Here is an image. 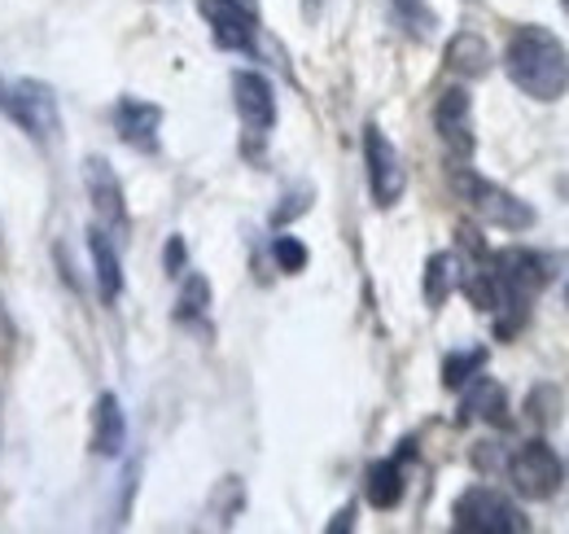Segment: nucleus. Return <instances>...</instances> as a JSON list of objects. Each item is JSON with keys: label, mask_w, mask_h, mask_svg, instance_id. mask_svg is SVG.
<instances>
[{"label": "nucleus", "mask_w": 569, "mask_h": 534, "mask_svg": "<svg viewBox=\"0 0 569 534\" xmlns=\"http://www.w3.org/2000/svg\"><path fill=\"white\" fill-rule=\"evenodd\" d=\"M272 259H277L281 271H302L307 267V246L298 237H277L272 241Z\"/></svg>", "instance_id": "22"}, {"label": "nucleus", "mask_w": 569, "mask_h": 534, "mask_svg": "<svg viewBox=\"0 0 569 534\" xmlns=\"http://www.w3.org/2000/svg\"><path fill=\"white\" fill-rule=\"evenodd\" d=\"M363 495L372 508H395L403 500V468L399 461H377L363 473Z\"/></svg>", "instance_id": "17"}, {"label": "nucleus", "mask_w": 569, "mask_h": 534, "mask_svg": "<svg viewBox=\"0 0 569 534\" xmlns=\"http://www.w3.org/2000/svg\"><path fill=\"white\" fill-rule=\"evenodd\" d=\"M13 83V110L9 123H18L31 140H53L62 132V115H58V92L40 79H9Z\"/></svg>", "instance_id": "6"}, {"label": "nucleus", "mask_w": 569, "mask_h": 534, "mask_svg": "<svg viewBox=\"0 0 569 534\" xmlns=\"http://www.w3.org/2000/svg\"><path fill=\"white\" fill-rule=\"evenodd\" d=\"M198 9H202L219 49H232V53H250L254 49L259 0H198Z\"/></svg>", "instance_id": "8"}, {"label": "nucleus", "mask_w": 569, "mask_h": 534, "mask_svg": "<svg viewBox=\"0 0 569 534\" xmlns=\"http://www.w3.org/2000/svg\"><path fill=\"white\" fill-rule=\"evenodd\" d=\"M482 368H487V346L451 350V355L442 359V386H447V390H465Z\"/></svg>", "instance_id": "18"}, {"label": "nucleus", "mask_w": 569, "mask_h": 534, "mask_svg": "<svg viewBox=\"0 0 569 534\" xmlns=\"http://www.w3.org/2000/svg\"><path fill=\"white\" fill-rule=\"evenodd\" d=\"M447 67L456 75H465V79H482L491 70V44L478 31H460L447 44Z\"/></svg>", "instance_id": "15"}, {"label": "nucleus", "mask_w": 569, "mask_h": 534, "mask_svg": "<svg viewBox=\"0 0 569 534\" xmlns=\"http://www.w3.org/2000/svg\"><path fill=\"white\" fill-rule=\"evenodd\" d=\"M180 267H184V241L171 237V241H167V271H180Z\"/></svg>", "instance_id": "23"}, {"label": "nucleus", "mask_w": 569, "mask_h": 534, "mask_svg": "<svg viewBox=\"0 0 569 534\" xmlns=\"http://www.w3.org/2000/svg\"><path fill=\"white\" fill-rule=\"evenodd\" d=\"M566 298H569V289H566Z\"/></svg>", "instance_id": "27"}, {"label": "nucleus", "mask_w": 569, "mask_h": 534, "mask_svg": "<svg viewBox=\"0 0 569 534\" xmlns=\"http://www.w3.org/2000/svg\"><path fill=\"white\" fill-rule=\"evenodd\" d=\"M114 132L123 145L153 154L158 149V132H162V106L144 101V97H119L114 106Z\"/></svg>", "instance_id": "12"}, {"label": "nucleus", "mask_w": 569, "mask_h": 534, "mask_svg": "<svg viewBox=\"0 0 569 534\" xmlns=\"http://www.w3.org/2000/svg\"><path fill=\"white\" fill-rule=\"evenodd\" d=\"M561 9H566V13H569V0H561Z\"/></svg>", "instance_id": "26"}, {"label": "nucleus", "mask_w": 569, "mask_h": 534, "mask_svg": "<svg viewBox=\"0 0 569 534\" xmlns=\"http://www.w3.org/2000/svg\"><path fill=\"white\" fill-rule=\"evenodd\" d=\"M451 526L460 534H526V513L496 486H469L451 504Z\"/></svg>", "instance_id": "2"}, {"label": "nucleus", "mask_w": 569, "mask_h": 534, "mask_svg": "<svg viewBox=\"0 0 569 534\" xmlns=\"http://www.w3.org/2000/svg\"><path fill=\"white\" fill-rule=\"evenodd\" d=\"M123 447H128L123 403H119V395H101L97 407H92V452L106 456V461H114V456H123Z\"/></svg>", "instance_id": "13"}, {"label": "nucleus", "mask_w": 569, "mask_h": 534, "mask_svg": "<svg viewBox=\"0 0 569 534\" xmlns=\"http://www.w3.org/2000/svg\"><path fill=\"white\" fill-rule=\"evenodd\" d=\"M456 280H460V264H456V255H429V264H426V303L433 307V312H438V307L451 298Z\"/></svg>", "instance_id": "19"}, {"label": "nucleus", "mask_w": 569, "mask_h": 534, "mask_svg": "<svg viewBox=\"0 0 569 534\" xmlns=\"http://www.w3.org/2000/svg\"><path fill=\"white\" fill-rule=\"evenodd\" d=\"M433 128L442 136V145L451 149V158H469L473 154V101H469V92L465 88H447L442 97H438V106H433Z\"/></svg>", "instance_id": "9"}, {"label": "nucleus", "mask_w": 569, "mask_h": 534, "mask_svg": "<svg viewBox=\"0 0 569 534\" xmlns=\"http://www.w3.org/2000/svg\"><path fill=\"white\" fill-rule=\"evenodd\" d=\"M351 526H356V504H347V508L329 522V534H342V531H351Z\"/></svg>", "instance_id": "25"}, {"label": "nucleus", "mask_w": 569, "mask_h": 534, "mask_svg": "<svg viewBox=\"0 0 569 534\" xmlns=\"http://www.w3.org/2000/svg\"><path fill=\"white\" fill-rule=\"evenodd\" d=\"M88 255H92V276H97L101 303H119V294H123V264H119V250H114L106 228L88 233Z\"/></svg>", "instance_id": "14"}, {"label": "nucleus", "mask_w": 569, "mask_h": 534, "mask_svg": "<svg viewBox=\"0 0 569 534\" xmlns=\"http://www.w3.org/2000/svg\"><path fill=\"white\" fill-rule=\"evenodd\" d=\"M83 185H88V201H92V210H97L101 228H128L123 185H119L114 167H110L101 154H92V158L83 162Z\"/></svg>", "instance_id": "10"}, {"label": "nucleus", "mask_w": 569, "mask_h": 534, "mask_svg": "<svg viewBox=\"0 0 569 534\" xmlns=\"http://www.w3.org/2000/svg\"><path fill=\"white\" fill-rule=\"evenodd\" d=\"M503 70L535 101H557L569 92V53L548 27H517L503 49Z\"/></svg>", "instance_id": "1"}, {"label": "nucleus", "mask_w": 569, "mask_h": 534, "mask_svg": "<svg viewBox=\"0 0 569 534\" xmlns=\"http://www.w3.org/2000/svg\"><path fill=\"white\" fill-rule=\"evenodd\" d=\"M232 101H237V115H241V123L250 132H272V123H277V92H272V83L259 70H237L232 75Z\"/></svg>", "instance_id": "11"}, {"label": "nucleus", "mask_w": 569, "mask_h": 534, "mask_svg": "<svg viewBox=\"0 0 569 534\" xmlns=\"http://www.w3.org/2000/svg\"><path fill=\"white\" fill-rule=\"evenodd\" d=\"M207 303H211V285H207V276L193 271V276L184 280V294H180V312H176V316H180V320H193V316L207 312Z\"/></svg>", "instance_id": "21"}, {"label": "nucleus", "mask_w": 569, "mask_h": 534, "mask_svg": "<svg viewBox=\"0 0 569 534\" xmlns=\"http://www.w3.org/2000/svg\"><path fill=\"white\" fill-rule=\"evenodd\" d=\"M491 271H496V285H499V312L512 307L521 320H526V303L548 285V271L539 264V255L530 250H499L491 255Z\"/></svg>", "instance_id": "5"}, {"label": "nucleus", "mask_w": 569, "mask_h": 534, "mask_svg": "<svg viewBox=\"0 0 569 534\" xmlns=\"http://www.w3.org/2000/svg\"><path fill=\"white\" fill-rule=\"evenodd\" d=\"M390 9L399 13V22H403L412 36H429V31H433V9H429V0H390Z\"/></svg>", "instance_id": "20"}, {"label": "nucleus", "mask_w": 569, "mask_h": 534, "mask_svg": "<svg viewBox=\"0 0 569 534\" xmlns=\"http://www.w3.org/2000/svg\"><path fill=\"white\" fill-rule=\"evenodd\" d=\"M363 162H368V189L377 206H395L408 189V171H403V158L399 149L390 145V136L381 132L377 123L363 128Z\"/></svg>", "instance_id": "7"}, {"label": "nucleus", "mask_w": 569, "mask_h": 534, "mask_svg": "<svg viewBox=\"0 0 569 534\" xmlns=\"http://www.w3.org/2000/svg\"><path fill=\"white\" fill-rule=\"evenodd\" d=\"M451 185H456V194L469 201L487 224H496V228H508V233H526L530 224H535V210L526 206L521 198H512L508 189H499L491 180H482L478 171H469V167H456V176H451Z\"/></svg>", "instance_id": "3"}, {"label": "nucleus", "mask_w": 569, "mask_h": 534, "mask_svg": "<svg viewBox=\"0 0 569 534\" xmlns=\"http://www.w3.org/2000/svg\"><path fill=\"white\" fill-rule=\"evenodd\" d=\"M508 477L521 500H552L566 482V465L543 438H530L508 456Z\"/></svg>", "instance_id": "4"}, {"label": "nucleus", "mask_w": 569, "mask_h": 534, "mask_svg": "<svg viewBox=\"0 0 569 534\" xmlns=\"http://www.w3.org/2000/svg\"><path fill=\"white\" fill-rule=\"evenodd\" d=\"M460 421H491V425H508V399L491 377H473V390L460 403Z\"/></svg>", "instance_id": "16"}, {"label": "nucleus", "mask_w": 569, "mask_h": 534, "mask_svg": "<svg viewBox=\"0 0 569 534\" xmlns=\"http://www.w3.org/2000/svg\"><path fill=\"white\" fill-rule=\"evenodd\" d=\"M284 201H289V206H281V210L272 215L277 224H284V219H293V215H302V210H307V194H298V198H284Z\"/></svg>", "instance_id": "24"}]
</instances>
